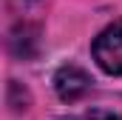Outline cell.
<instances>
[{"label":"cell","mask_w":122,"mask_h":120,"mask_svg":"<svg viewBox=\"0 0 122 120\" xmlns=\"http://www.w3.org/2000/svg\"><path fill=\"white\" fill-rule=\"evenodd\" d=\"M60 120H80V117H60Z\"/></svg>","instance_id":"4"},{"label":"cell","mask_w":122,"mask_h":120,"mask_svg":"<svg viewBox=\"0 0 122 120\" xmlns=\"http://www.w3.org/2000/svg\"><path fill=\"white\" fill-rule=\"evenodd\" d=\"M88 89H91V77H88L85 69L68 63V66H60L54 72V91H57V97L65 100V103L80 100Z\"/></svg>","instance_id":"2"},{"label":"cell","mask_w":122,"mask_h":120,"mask_svg":"<svg viewBox=\"0 0 122 120\" xmlns=\"http://www.w3.org/2000/svg\"><path fill=\"white\" fill-rule=\"evenodd\" d=\"M80 120H122V117L114 114V112H105V109H91V112H85Z\"/></svg>","instance_id":"3"},{"label":"cell","mask_w":122,"mask_h":120,"mask_svg":"<svg viewBox=\"0 0 122 120\" xmlns=\"http://www.w3.org/2000/svg\"><path fill=\"white\" fill-rule=\"evenodd\" d=\"M91 54H94L97 66H99L105 74L122 77V20L105 26V29L94 37Z\"/></svg>","instance_id":"1"}]
</instances>
